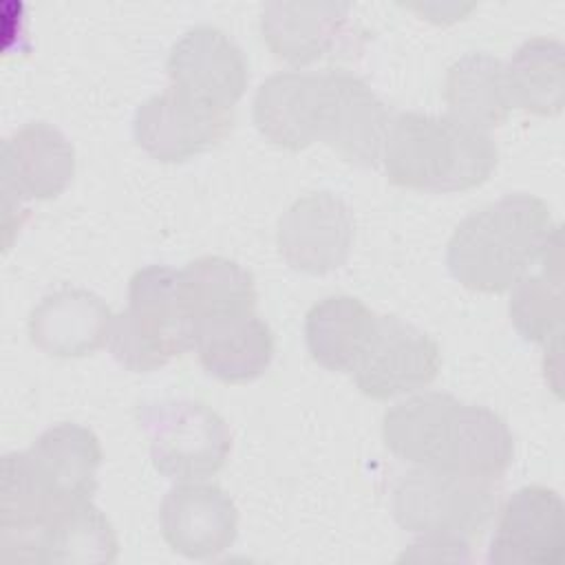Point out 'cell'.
Segmentation results:
<instances>
[{
  "instance_id": "cell-1",
  "label": "cell",
  "mask_w": 565,
  "mask_h": 565,
  "mask_svg": "<svg viewBox=\"0 0 565 565\" xmlns=\"http://www.w3.org/2000/svg\"><path fill=\"white\" fill-rule=\"evenodd\" d=\"M382 437L386 448L408 463L492 481L501 479L514 455L512 433L497 413L437 391L388 408Z\"/></svg>"
},
{
  "instance_id": "cell-2",
  "label": "cell",
  "mask_w": 565,
  "mask_h": 565,
  "mask_svg": "<svg viewBox=\"0 0 565 565\" xmlns=\"http://www.w3.org/2000/svg\"><path fill=\"white\" fill-rule=\"evenodd\" d=\"M561 241L550 207L532 194H505L468 214L446 249L450 276L472 291L501 294Z\"/></svg>"
},
{
  "instance_id": "cell-3",
  "label": "cell",
  "mask_w": 565,
  "mask_h": 565,
  "mask_svg": "<svg viewBox=\"0 0 565 565\" xmlns=\"http://www.w3.org/2000/svg\"><path fill=\"white\" fill-rule=\"evenodd\" d=\"M388 179L428 192H461L481 185L499 161L492 137L450 115L399 113L382 148Z\"/></svg>"
},
{
  "instance_id": "cell-4",
  "label": "cell",
  "mask_w": 565,
  "mask_h": 565,
  "mask_svg": "<svg viewBox=\"0 0 565 565\" xmlns=\"http://www.w3.org/2000/svg\"><path fill=\"white\" fill-rule=\"evenodd\" d=\"M196 324L177 285V271L148 265L130 278L128 307L113 318L108 347L128 371L146 373L194 349Z\"/></svg>"
},
{
  "instance_id": "cell-5",
  "label": "cell",
  "mask_w": 565,
  "mask_h": 565,
  "mask_svg": "<svg viewBox=\"0 0 565 565\" xmlns=\"http://www.w3.org/2000/svg\"><path fill=\"white\" fill-rule=\"evenodd\" d=\"M499 505L497 481L439 468L406 472L393 490V516L415 534H479Z\"/></svg>"
},
{
  "instance_id": "cell-6",
  "label": "cell",
  "mask_w": 565,
  "mask_h": 565,
  "mask_svg": "<svg viewBox=\"0 0 565 565\" xmlns=\"http://www.w3.org/2000/svg\"><path fill=\"white\" fill-rule=\"evenodd\" d=\"M137 422L148 437L154 468L177 481L216 475L232 450L225 419L201 402L161 399L137 408Z\"/></svg>"
},
{
  "instance_id": "cell-7",
  "label": "cell",
  "mask_w": 565,
  "mask_h": 565,
  "mask_svg": "<svg viewBox=\"0 0 565 565\" xmlns=\"http://www.w3.org/2000/svg\"><path fill=\"white\" fill-rule=\"evenodd\" d=\"M439 366L441 353L428 333L395 316H375L371 335L349 373L366 397L388 399L428 386Z\"/></svg>"
},
{
  "instance_id": "cell-8",
  "label": "cell",
  "mask_w": 565,
  "mask_h": 565,
  "mask_svg": "<svg viewBox=\"0 0 565 565\" xmlns=\"http://www.w3.org/2000/svg\"><path fill=\"white\" fill-rule=\"evenodd\" d=\"M232 110L207 106L172 86L139 104L132 135L141 150L159 161H185L223 141L232 130Z\"/></svg>"
},
{
  "instance_id": "cell-9",
  "label": "cell",
  "mask_w": 565,
  "mask_h": 565,
  "mask_svg": "<svg viewBox=\"0 0 565 565\" xmlns=\"http://www.w3.org/2000/svg\"><path fill=\"white\" fill-rule=\"evenodd\" d=\"M276 241L289 267L316 276L329 274L349 258L353 243L351 207L333 192L305 194L280 216Z\"/></svg>"
},
{
  "instance_id": "cell-10",
  "label": "cell",
  "mask_w": 565,
  "mask_h": 565,
  "mask_svg": "<svg viewBox=\"0 0 565 565\" xmlns=\"http://www.w3.org/2000/svg\"><path fill=\"white\" fill-rule=\"evenodd\" d=\"M166 71L170 86L214 108L232 110L249 82L241 46L216 26H194L172 46Z\"/></svg>"
},
{
  "instance_id": "cell-11",
  "label": "cell",
  "mask_w": 565,
  "mask_h": 565,
  "mask_svg": "<svg viewBox=\"0 0 565 565\" xmlns=\"http://www.w3.org/2000/svg\"><path fill=\"white\" fill-rule=\"evenodd\" d=\"M565 558V508L556 490L525 486L505 505L488 547L494 565H561Z\"/></svg>"
},
{
  "instance_id": "cell-12",
  "label": "cell",
  "mask_w": 565,
  "mask_h": 565,
  "mask_svg": "<svg viewBox=\"0 0 565 565\" xmlns=\"http://www.w3.org/2000/svg\"><path fill=\"white\" fill-rule=\"evenodd\" d=\"M391 113L371 86L347 73H322L320 141L358 166H375L382 159Z\"/></svg>"
},
{
  "instance_id": "cell-13",
  "label": "cell",
  "mask_w": 565,
  "mask_h": 565,
  "mask_svg": "<svg viewBox=\"0 0 565 565\" xmlns=\"http://www.w3.org/2000/svg\"><path fill=\"white\" fill-rule=\"evenodd\" d=\"M75 172V150L66 135L31 121L18 128L2 146V205L4 216L22 212L26 199H53L66 190Z\"/></svg>"
},
{
  "instance_id": "cell-14",
  "label": "cell",
  "mask_w": 565,
  "mask_h": 565,
  "mask_svg": "<svg viewBox=\"0 0 565 565\" xmlns=\"http://www.w3.org/2000/svg\"><path fill=\"white\" fill-rule=\"evenodd\" d=\"M159 523L166 543L177 554L205 561L232 547L238 532V512L218 486L181 483L163 497Z\"/></svg>"
},
{
  "instance_id": "cell-15",
  "label": "cell",
  "mask_w": 565,
  "mask_h": 565,
  "mask_svg": "<svg viewBox=\"0 0 565 565\" xmlns=\"http://www.w3.org/2000/svg\"><path fill=\"white\" fill-rule=\"evenodd\" d=\"M349 13L347 2H267L260 9V33L278 60L307 66L347 44Z\"/></svg>"
},
{
  "instance_id": "cell-16",
  "label": "cell",
  "mask_w": 565,
  "mask_h": 565,
  "mask_svg": "<svg viewBox=\"0 0 565 565\" xmlns=\"http://www.w3.org/2000/svg\"><path fill=\"white\" fill-rule=\"evenodd\" d=\"M113 313L88 289H60L44 296L29 316L31 342L55 358H82L108 344Z\"/></svg>"
},
{
  "instance_id": "cell-17",
  "label": "cell",
  "mask_w": 565,
  "mask_h": 565,
  "mask_svg": "<svg viewBox=\"0 0 565 565\" xmlns=\"http://www.w3.org/2000/svg\"><path fill=\"white\" fill-rule=\"evenodd\" d=\"M320 119L322 73H276L256 90L254 124L274 146L300 150L320 141Z\"/></svg>"
},
{
  "instance_id": "cell-18",
  "label": "cell",
  "mask_w": 565,
  "mask_h": 565,
  "mask_svg": "<svg viewBox=\"0 0 565 565\" xmlns=\"http://www.w3.org/2000/svg\"><path fill=\"white\" fill-rule=\"evenodd\" d=\"M194 349L210 375L238 384L267 371L274 358V333L254 311L223 316L196 327Z\"/></svg>"
},
{
  "instance_id": "cell-19",
  "label": "cell",
  "mask_w": 565,
  "mask_h": 565,
  "mask_svg": "<svg viewBox=\"0 0 565 565\" xmlns=\"http://www.w3.org/2000/svg\"><path fill=\"white\" fill-rule=\"evenodd\" d=\"M444 99L452 119L483 132L501 126L514 108L505 64L488 53H466L448 68Z\"/></svg>"
},
{
  "instance_id": "cell-20",
  "label": "cell",
  "mask_w": 565,
  "mask_h": 565,
  "mask_svg": "<svg viewBox=\"0 0 565 565\" xmlns=\"http://www.w3.org/2000/svg\"><path fill=\"white\" fill-rule=\"evenodd\" d=\"M177 285L196 327L214 318L249 313L256 307L252 274L223 256H203L188 263L177 271Z\"/></svg>"
},
{
  "instance_id": "cell-21",
  "label": "cell",
  "mask_w": 565,
  "mask_h": 565,
  "mask_svg": "<svg viewBox=\"0 0 565 565\" xmlns=\"http://www.w3.org/2000/svg\"><path fill=\"white\" fill-rule=\"evenodd\" d=\"M373 322L375 313L358 298L327 296L307 313V349L327 371H351L371 335Z\"/></svg>"
},
{
  "instance_id": "cell-22",
  "label": "cell",
  "mask_w": 565,
  "mask_h": 565,
  "mask_svg": "<svg viewBox=\"0 0 565 565\" xmlns=\"http://www.w3.org/2000/svg\"><path fill=\"white\" fill-rule=\"evenodd\" d=\"M29 452L68 499L86 501L97 490L102 446L86 426L55 424L33 441Z\"/></svg>"
},
{
  "instance_id": "cell-23",
  "label": "cell",
  "mask_w": 565,
  "mask_h": 565,
  "mask_svg": "<svg viewBox=\"0 0 565 565\" xmlns=\"http://www.w3.org/2000/svg\"><path fill=\"white\" fill-rule=\"evenodd\" d=\"M117 558V539L104 512L88 501L62 510L42 532L35 545L40 563H113Z\"/></svg>"
},
{
  "instance_id": "cell-24",
  "label": "cell",
  "mask_w": 565,
  "mask_h": 565,
  "mask_svg": "<svg viewBox=\"0 0 565 565\" xmlns=\"http://www.w3.org/2000/svg\"><path fill=\"white\" fill-rule=\"evenodd\" d=\"M512 106L554 117L563 110V44L532 38L505 64Z\"/></svg>"
},
{
  "instance_id": "cell-25",
  "label": "cell",
  "mask_w": 565,
  "mask_h": 565,
  "mask_svg": "<svg viewBox=\"0 0 565 565\" xmlns=\"http://www.w3.org/2000/svg\"><path fill=\"white\" fill-rule=\"evenodd\" d=\"M543 271L523 276L510 296V320L530 342L550 344L561 340L563 324V269L561 241L541 258Z\"/></svg>"
},
{
  "instance_id": "cell-26",
  "label": "cell",
  "mask_w": 565,
  "mask_h": 565,
  "mask_svg": "<svg viewBox=\"0 0 565 565\" xmlns=\"http://www.w3.org/2000/svg\"><path fill=\"white\" fill-rule=\"evenodd\" d=\"M468 539L457 534H422L419 541L411 545L399 561H433V563H468L472 556L468 552Z\"/></svg>"
}]
</instances>
